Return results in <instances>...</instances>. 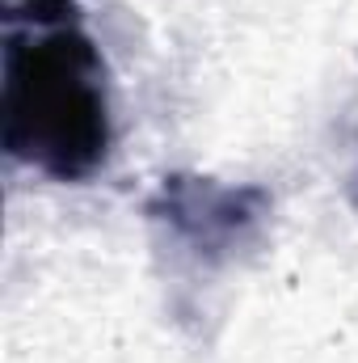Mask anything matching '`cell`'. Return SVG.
<instances>
[{
  "label": "cell",
  "instance_id": "3",
  "mask_svg": "<svg viewBox=\"0 0 358 363\" xmlns=\"http://www.w3.org/2000/svg\"><path fill=\"white\" fill-rule=\"evenodd\" d=\"M354 203H358V178H354Z\"/></svg>",
  "mask_w": 358,
  "mask_h": 363
},
{
  "label": "cell",
  "instance_id": "1",
  "mask_svg": "<svg viewBox=\"0 0 358 363\" xmlns=\"http://www.w3.org/2000/svg\"><path fill=\"white\" fill-rule=\"evenodd\" d=\"M0 123L13 161L55 182L93 178L110 157L105 64L81 17L30 21L4 17Z\"/></svg>",
  "mask_w": 358,
  "mask_h": 363
},
{
  "label": "cell",
  "instance_id": "2",
  "mask_svg": "<svg viewBox=\"0 0 358 363\" xmlns=\"http://www.w3.org/2000/svg\"><path fill=\"white\" fill-rule=\"evenodd\" d=\"M270 207L262 186H224L198 174H169L148 199V216L207 262H228L245 250L262 233Z\"/></svg>",
  "mask_w": 358,
  "mask_h": 363
}]
</instances>
